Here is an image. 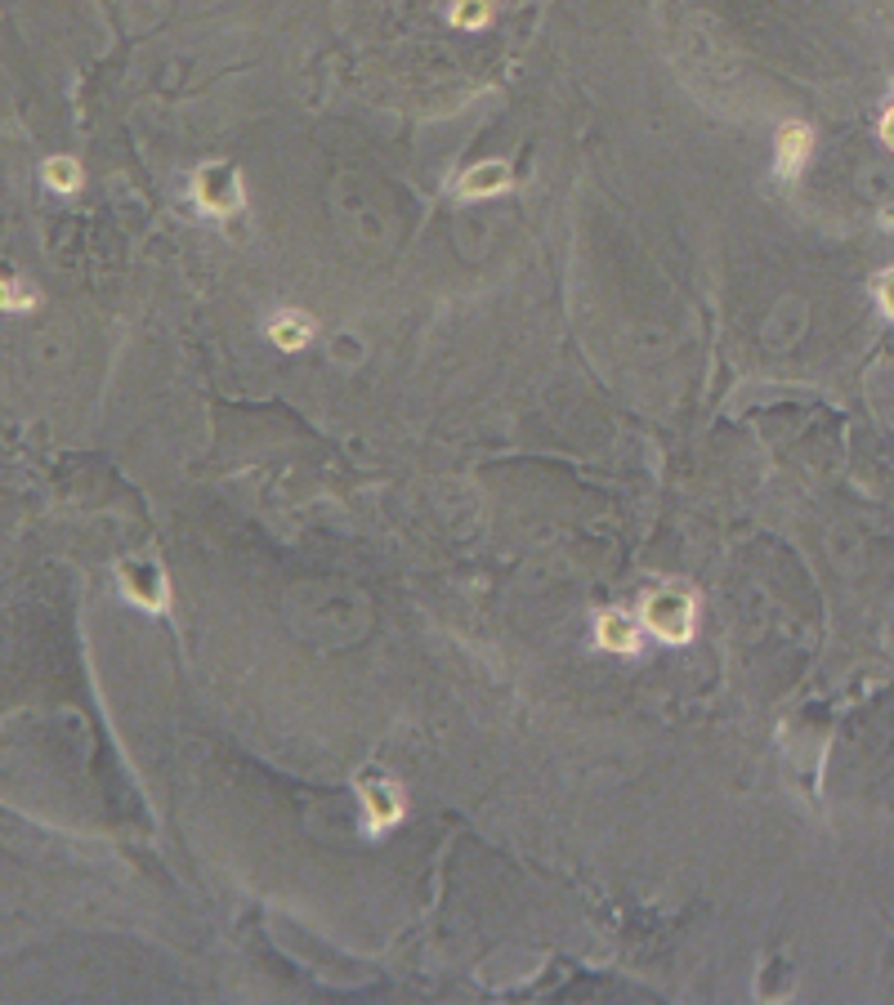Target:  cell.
<instances>
[{
	"instance_id": "cell-4",
	"label": "cell",
	"mask_w": 894,
	"mask_h": 1005,
	"mask_svg": "<svg viewBox=\"0 0 894 1005\" xmlns=\"http://www.w3.org/2000/svg\"><path fill=\"white\" fill-rule=\"evenodd\" d=\"M358 796H363V809H367L372 827H394L403 818V800H398V792L389 787L385 777H363Z\"/></svg>"
},
{
	"instance_id": "cell-10",
	"label": "cell",
	"mask_w": 894,
	"mask_h": 1005,
	"mask_svg": "<svg viewBox=\"0 0 894 1005\" xmlns=\"http://www.w3.org/2000/svg\"><path fill=\"white\" fill-rule=\"evenodd\" d=\"M453 23L457 28H484L488 23V0H457V6H453Z\"/></svg>"
},
{
	"instance_id": "cell-3",
	"label": "cell",
	"mask_w": 894,
	"mask_h": 1005,
	"mask_svg": "<svg viewBox=\"0 0 894 1005\" xmlns=\"http://www.w3.org/2000/svg\"><path fill=\"white\" fill-rule=\"evenodd\" d=\"M197 201H201L210 214H233V210L242 206L238 175H233V170H206V175H197Z\"/></svg>"
},
{
	"instance_id": "cell-9",
	"label": "cell",
	"mask_w": 894,
	"mask_h": 1005,
	"mask_svg": "<svg viewBox=\"0 0 894 1005\" xmlns=\"http://www.w3.org/2000/svg\"><path fill=\"white\" fill-rule=\"evenodd\" d=\"M45 184H50V188H59V192H72V188L81 184V166H76V161H67V157L45 161Z\"/></svg>"
},
{
	"instance_id": "cell-12",
	"label": "cell",
	"mask_w": 894,
	"mask_h": 1005,
	"mask_svg": "<svg viewBox=\"0 0 894 1005\" xmlns=\"http://www.w3.org/2000/svg\"><path fill=\"white\" fill-rule=\"evenodd\" d=\"M890 139H894V122H890Z\"/></svg>"
},
{
	"instance_id": "cell-11",
	"label": "cell",
	"mask_w": 894,
	"mask_h": 1005,
	"mask_svg": "<svg viewBox=\"0 0 894 1005\" xmlns=\"http://www.w3.org/2000/svg\"><path fill=\"white\" fill-rule=\"evenodd\" d=\"M32 304H37L32 291H23L19 282H0V308H32Z\"/></svg>"
},
{
	"instance_id": "cell-6",
	"label": "cell",
	"mask_w": 894,
	"mask_h": 1005,
	"mask_svg": "<svg viewBox=\"0 0 894 1005\" xmlns=\"http://www.w3.org/2000/svg\"><path fill=\"white\" fill-rule=\"evenodd\" d=\"M595 635H600V643L609 652H635V626H631L626 613H604L600 626H595Z\"/></svg>"
},
{
	"instance_id": "cell-7",
	"label": "cell",
	"mask_w": 894,
	"mask_h": 1005,
	"mask_svg": "<svg viewBox=\"0 0 894 1005\" xmlns=\"http://www.w3.org/2000/svg\"><path fill=\"white\" fill-rule=\"evenodd\" d=\"M510 184V170L501 161L492 166H475L466 179H461V197H488V192H501Z\"/></svg>"
},
{
	"instance_id": "cell-2",
	"label": "cell",
	"mask_w": 894,
	"mask_h": 1005,
	"mask_svg": "<svg viewBox=\"0 0 894 1005\" xmlns=\"http://www.w3.org/2000/svg\"><path fill=\"white\" fill-rule=\"evenodd\" d=\"M122 590L144 613H162L170 604V586H166V573L162 568H122Z\"/></svg>"
},
{
	"instance_id": "cell-5",
	"label": "cell",
	"mask_w": 894,
	"mask_h": 1005,
	"mask_svg": "<svg viewBox=\"0 0 894 1005\" xmlns=\"http://www.w3.org/2000/svg\"><path fill=\"white\" fill-rule=\"evenodd\" d=\"M309 335H313V326H309V317L295 313V308H282V313L269 322V341H273L278 349H304Z\"/></svg>"
},
{
	"instance_id": "cell-8",
	"label": "cell",
	"mask_w": 894,
	"mask_h": 1005,
	"mask_svg": "<svg viewBox=\"0 0 894 1005\" xmlns=\"http://www.w3.org/2000/svg\"><path fill=\"white\" fill-rule=\"evenodd\" d=\"M805 153H810V135L805 130H782V139H778V170L782 175H792L801 161H805Z\"/></svg>"
},
{
	"instance_id": "cell-1",
	"label": "cell",
	"mask_w": 894,
	"mask_h": 1005,
	"mask_svg": "<svg viewBox=\"0 0 894 1005\" xmlns=\"http://www.w3.org/2000/svg\"><path fill=\"white\" fill-rule=\"evenodd\" d=\"M644 621H648V630L662 643H689L694 626H698V613H694V599L685 590H662V595H648Z\"/></svg>"
}]
</instances>
